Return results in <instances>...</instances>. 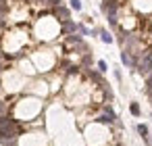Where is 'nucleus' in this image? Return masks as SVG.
<instances>
[{
  "label": "nucleus",
  "instance_id": "f257e3e1",
  "mask_svg": "<svg viewBox=\"0 0 152 146\" xmlns=\"http://www.w3.org/2000/svg\"><path fill=\"white\" fill-rule=\"evenodd\" d=\"M19 123L11 117H0V140H17Z\"/></svg>",
  "mask_w": 152,
  "mask_h": 146
},
{
  "label": "nucleus",
  "instance_id": "f03ea898",
  "mask_svg": "<svg viewBox=\"0 0 152 146\" xmlns=\"http://www.w3.org/2000/svg\"><path fill=\"white\" fill-rule=\"evenodd\" d=\"M135 71L142 73V75H150V73H152V54H150V52H144V54L137 59Z\"/></svg>",
  "mask_w": 152,
  "mask_h": 146
},
{
  "label": "nucleus",
  "instance_id": "7ed1b4c3",
  "mask_svg": "<svg viewBox=\"0 0 152 146\" xmlns=\"http://www.w3.org/2000/svg\"><path fill=\"white\" fill-rule=\"evenodd\" d=\"M137 59H140V56H131V52L123 48V52H121V63H123V65H125L127 69H131V71H135V65H137Z\"/></svg>",
  "mask_w": 152,
  "mask_h": 146
},
{
  "label": "nucleus",
  "instance_id": "20e7f679",
  "mask_svg": "<svg viewBox=\"0 0 152 146\" xmlns=\"http://www.w3.org/2000/svg\"><path fill=\"white\" fill-rule=\"evenodd\" d=\"M117 9H119V2H117V0H104V2L100 4V11H102L106 17L117 15Z\"/></svg>",
  "mask_w": 152,
  "mask_h": 146
},
{
  "label": "nucleus",
  "instance_id": "39448f33",
  "mask_svg": "<svg viewBox=\"0 0 152 146\" xmlns=\"http://www.w3.org/2000/svg\"><path fill=\"white\" fill-rule=\"evenodd\" d=\"M135 129H137V134L142 136V140L146 142V146H152V140H150V136H148V125H144V123H140V125H137Z\"/></svg>",
  "mask_w": 152,
  "mask_h": 146
},
{
  "label": "nucleus",
  "instance_id": "423d86ee",
  "mask_svg": "<svg viewBox=\"0 0 152 146\" xmlns=\"http://www.w3.org/2000/svg\"><path fill=\"white\" fill-rule=\"evenodd\" d=\"M54 15H56V17L61 19V21H69V19H71V13H69V9H65L63 4L54 9Z\"/></svg>",
  "mask_w": 152,
  "mask_h": 146
},
{
  "label": "nucleus",
  "instance_id": "0eeeda50",
  "mask_svg": "<svg viewBox=\"0 0 152 146\" xmlns=\"http://www.w3.org/2000/svg\"><path fill=\"white\" fill-rule=\"evenodd\" d=\"M98 36H100V40H102L104 44H113V42H115L113 34H110V32H106V29H98Z\"/></svg>",
  "mask_w": 152,
  "mask_h": 146
},
{
  "label": "nucleus",
  "instance_id": "6e6552de",
  "mask_svg": "<svg viewBox=\"0 0 152 146\" xmlns=\"http://www.w3.org/2000/svg\"><path fill=\"white\" fill-rule=\"evenodd\" d=\"M63 32H65V34H69V36H71V34H75V32H77V23H73L71 19H69V21H65Z\"/></svg>",
  "mask_w": 152,
  "mask_h": 146
},
{
  "label": "nucleus",
  "instance_id": "1a4fd4ad",
  "mask_svg": "<svg viewBox=\"0 0 152 146\" xmlns=\"http://www.w3.org/2000/svg\"><path fill=\"white\" fill-rule=\"evenodd\" d=\"M104 115H106L113 123H117V115H115V111H113V106H110V104H106V106H104Z\"/></svg>",
  "mask_w": 152,
  "mask_h": 146
},
{
  "label": "nucleus",
  "instance_id": "9d476101",
  "mask_svg": "<svg viewBox=\"0 0 152 146\" xmlns=\"http://www.w3.org/2000/svg\"><path fill=\"white\" fill-rule=\"evenodd\" d=\"M129 113H131L133 117H140V115H142V109H140V104H137V102H131V104H129Z\"/></svg>",
  "mask_w": 152,
  "mask_h": 146
},
{
  "label": "nucleus",
  "instance_id": "9b49d317",
  "mask_svg": "<svg viewBox=\"0 0 152 146\" xmlns=\"http://www.w3.org/2000/svg\"><path fill=\"white\" fill-rule=\"evenodd\" d=\"M77 32H79L81 36H92V29H88L83 23H77Z\"/></svg>",
  "mask_w": 152,
  "mask_h": 146
},
{
  "label": "nucleus",
  "instance_id": "f8f14e48",
  "mask_svg": "<svg viewBox=\"0 0 152 146\" xmlns=\"http://www.w3.org/2000/svg\"><path fill=\"white\" fill-rule=\"evenodd\" d=\"M98 71H100V73H106V71H108L106 61H98Z\"/></svg>",
  "mask_w": 152,
  "mask_h": 146
},
{
  "label": "nucleus",
  "instance_id": "ddd939ff",
  "mask_svg": "<svg viewBox=\"0 0 152 146\" xmlns=\"http://www.w3.org/2000/svg\"><path fill=\"white\" fill-rule=\"evenodd\" d=\"M69 2H71L73 11H81V0H69Z\"/></svg>",
  "mask_w": 152,
  "mask_h": 146
},
{
  "label": "nucleus",
  "instance_id": "4468645a",
  "mask_svg": "<svg viewBox=\"0 0 152 146\" xmlns=\"http://www.w3.org/2000/svg\"><path fill=\"white\" fill-rule=\"evenodd\" d=\"M115 77H117V81H119V84L123 81V73H121V69H119V67H115Z\"/></svg>",
  "mask_w": 152,
  "mask_h": 146
},
{
  "label": "nucleus",
  "instance_id": "2eb2a0df",
  "mask_svg": "<svg viewBox=\"0 0 152 146\" xmlns=\"http://www.w3.org/2000/svg\"><path fill=\"white\" fill-rule=\"evenodd\" d=\"M96 121H98V123H113V121H110V119H108L106 115H100V117H98Z\"/></svg>",
  "mask_w": 152,
  "mask_h": 146
},
{
  "label": "nucleus",
  "instance_id": "dca6fc26",
  "mask_svg": "<svg viewBox=\"0 0 152 146\" xmlns=\"http://www.w3.org/2000/svg\"><path fill=\"white\" fill-rule=\"evenodd\" d=\"M90 63H92V56L86 54V56H83V65H90Z\"/></svg>",
  "mask_w": 152,
  "mask_h": 146
},
{
  "label": "nucleus",
  "instance_id": "f3484780",
  "mask_svg": "<svg viewBox=\"0 0 152 146\" xmlns=\"http://www.w3.org/2000/svg\"><path fill=\"white\" fill-rule=\"evenodd\" d=\"M4 106H7V104H4L2 100H0V117H2V113H4Z\"/></svg>",
  "mask_w": 152,
  "mask_h": 146
},
{
  "label": "nucleus",
  "instance_id": "a211bd4d",
  "mask_svg": "<svg viewBox=\"0 0 152 146\" xmlns=\"http://www.w3.org/2000/svg\"><path fill=\"white\" fill-rule=\"evenodd\" d=\"M40 2H48V0H40Z\"/></svg>",
  "mask_w": 152,
  "mask_h": 146
},
{
  "label": "nucleus",
  "instance_id": "6ab92c4d",
  "mask_svg": "<svg viewBox=\"0 0 152 146\" xmlns=\"http://www.w3.org/2000/svg\"><path fill=\"white\" fill-rule=\"evenodd\" d=\"M0 71H2V67H0Z\"/></svg>",
  "mask_w": 152,
  "mask_h": 146
}]
</instances>
